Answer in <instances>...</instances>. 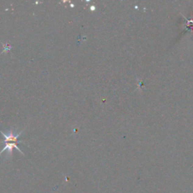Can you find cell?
<instances>
[{"label": "cell", "mask_w": 193, "mask_h": 193, "mask_svg": "<svg viewBox=\"0 0 193 193\" xmlns=\"http://www.w3.org/2000/svg\"><path fill=\"white\" fill-rule=\"evenodd\" d=\"M23 131H21L20 132H19L18 134H15L13 132H12V131H10L9 134H5L4 132L0 131L1 134L3 136V137H4L3 143L5 144V147L2 149V150L0 152V155H1L2 153H4V152H5L6 150H8L9 154H12V150H13L14 148H15L17 150H18L21 154L24 155V153L20 150V149L19 148L18 146H17V144H18L19 143H22V141H19L18 137L21 135Z\"/></svg>", "instance_id": "cell-1"}]
</instances>
